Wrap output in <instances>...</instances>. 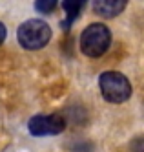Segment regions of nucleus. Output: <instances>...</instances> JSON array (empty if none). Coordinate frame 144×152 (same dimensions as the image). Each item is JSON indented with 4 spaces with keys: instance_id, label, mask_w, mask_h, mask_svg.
Here are the masks:
<instances>
[{
    "instance_id": "nucleus-1",
    "label": "nucleus",
    "mask_w": 144,
    "mask_h": 152,
    "mask_svg": "<svg viewBox=\"0 0 144 152\" xmlns=\"http://www.w3.org/2000/svg\"><path fill=\"white\" fill-rule=\"evenodd\" d=\"M111 44V33L104 24L88 26L80 35V50L88 57H101Z\"/></svg>"
},
{
    "instance_id": "nucleus-2",
    "label": "nucleus",
    "mask_w": 144,
    "mask_h": 152,
    "mask_svg": "<svg viewBox=\"0 0 144 152\" xmlns=\"http://www.w3.org/2000/svg\"><path fill=\"white\" fill-rule=\"evenodd\" d=\"M101 94L108 103H124L131 95V84L126 79V75L119 72H106L98 77Z\"/></svg>"
},
{
    "instance_id": "nucleus-3",
    "label": "nucleus",
    "mask_w": 144,
    "mask_h": 152,
    "mask_svg": "<svg viewBox=\"0 0 144 152\" xmlns=\"http://www.w3.org/2000/svg\"><path fill=\"white\" fill-rule=\"evenodd\" d=\"M18 42L24 50H40L51 39V28L38 18H31L18 28Z\"/></svg>"
},
{
    "instance_id": "nucleus-4",
    "label": "nucleus",
    "mask_w": 144,
    "mask_h": 152,
    "mask_svg": "<svg viewBox=\"0 0 144 152\" xmlns=\"http://www.w3.org/2000/svg\"><path fill=\"white\" fill-rule=\"evenodd\" d=\"M27 128L33 136H55L60 134L66 128L64 117L59 114H49V115H33L27 123Z\"/></svg>"
},
{
    "instance_id": "nucleus-5",
    "label": "nucleus",
    "mask_w": 144,
    "mask_h": 152,
    "mask_svg": "<svg viewBox=\"0 0 144 152\" xmlns=\"http://www.w3.org/2000/svg\"><path fill=\"white\" fill-rule=\"evenodd\" d=\"M128 0H93V11L104 18H113L124 11Z\"/></svg>"
},
{
    "instance_id": "nucleus-6",
    "label": "nucleus",
    "mask_w": 144,
    "mask_h": 152,
    "mask_svg": "<svg viewBox=\"0 0 144 152\" xmlns=\"http://www.w3.org/2000/svg\"><path fill=\"white\" fill-rule=\"evenodd\" d=\"M86 2H88V0H64V4H62L64 11H66V20L62 22L64 29H68V28H69V24L77 18V15L80 13V9L84 7Z\"/></svg>"
},
{
    "instance_id": "nucleus-7",
    "label": "nucleus",
    "mask_w": 144,
    "mask_h": 152,
    "mask_svg": "<svg viewBox=\"0 0 144 152\" xmlns=\"http://www.w3.org/2000/svg\"><path fill=\"white\" fill-rule=\"evenodd\" d=\"M59 0H35V9L40 13H51L57 7Z\"/></svg>"
},
{
    "instance_id": "nucleus-8",
    "label": "nucleus",
    "mask_w": 144,
    "mask_h": 152,
    "mask_svg": "<svg viewBox=\"0 0 144 152\" xmlns=\"http://www.w3.org/2000/svg\"><path fill=\"white\" fill-rule=\"evenodd\" d=\"M6 35H7V31H6V26L0 22V44H2V42L6 40Z\"/></svg>"
}]
</instances>
